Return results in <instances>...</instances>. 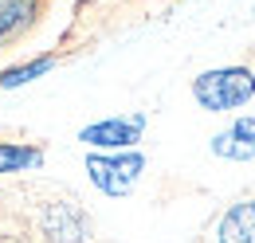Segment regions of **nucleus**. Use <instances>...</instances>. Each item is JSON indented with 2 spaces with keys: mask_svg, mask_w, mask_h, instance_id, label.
I'll return each mask as SVG.
<instances>
[{
  "mask_svg": "<svg viewBox=\"0 0 255 243\" xmlns=\"http://www.w3.org/2000/svg\"><path fill=\"white\" fill-rule=\"evenodd\" d=\"M192 98L208 114L240 110L255 98V71L252 67H212L192 79Z\"/></svg>",
  "mask_w": 255,
  "mask_h": 243,
  "instance_id": "obj_1",
  "label": "nucleus"
},
{
  "mask_svg": "<svg viewBox=\"0 0 255 243\" xmlns=\"http://www.w3.org/2000/svg\"><path fill=\"white\" fill-rule=\"evenodd\" d=\"M141 169H145V157L133 149H114V153H91L87 157V173L91 184L106 196H129L137 181H141Z\"/></svg>",
  "mask_w": 255,
  "mask_h": 243,
  "instance_id": "obj_2",
  "label": "nucleus"
},
{
  "mask_svg": "<svg viewBox=\"0 0 255 243\" xmlns=\"http://www.w3.org/2000/svg\"><path fill=\"white\" fill-rule=\"evenodd\" d=\"M145 133V114H126V118H102L95 125L79 129V141L91 149H133Z\"/></svg>",
  "mask_w": 255,
  "mask_h": 243,
  "instance_id": "obj_3",
  "label": "nucleus"
},
{
  "mask_svg": "<svg viewBox=\"0 0 255 243\" xmlns=\"http://www.w3.org/2000/svg\"><path fill=\"white\" fill-rule=\"evenodd\" d=\"M212 153L220 161H252L255 157V118H236L212 137Z\"/></svg>",
  "mask_w": 255,
  "mask_h": 243,
  "instance_id": "obj_4",
  "label": "nucleus"
},
{
  "mask_svg": "<svg viewBox=\"0 0 255 243\" xmlns=\"http://www.w3.org/2000/svg\"><path fill=\"white\" fill-rule=\"evenodd\" d=\"M216 243H255V196L232 204V208L220 216Z\"/></svg>",
  "mask_w": 255,
  "mask_h": 243,
  "instance_id": "obj_5",
  "label": "nucleus"
},
{
  "mask_svg": "<svg viewBox=\"0 0 255 243\" xmlns=\"http://www.w3.org/2000/svg\"><path fill=\"white\" fill-rule=\"evenodd\" d=\"M39 20V0H0V47L20 39Z\"/></svg>",
  "mask_w": 255,
  "mask_h": 243,
  "instance_id": "obj_6",
  "label": "nucleus"
},
{
  "mask_svg": "<svg viewBox=\"0 0 255 243\" xmlns=\"http://www.w3.org/2000/svg\"><path fill=\"white\" fill-rule=\"evenodd\" d=\"M43 165L39 145H16V141H0V173H28Z\"/></svg>",
  "mask_w": 255,
  "mask_h": 243,
  "instance_id": "obj_7",
  "label": "nucleus"
},
{
  "mask_svg": "<svg viewBox=\"0 0 255 243\" xmlns=\"http://www.w3.org/2000/svg\"><path fill=\"white\" fill-rule=\"evenodd\" d=\"M51 67H55V55H39V59H28V63H20V67H8V71L0 75V91L28 87V83H35V79H43Z\"/></svg>",
  "mask_w": 255,
  "mask_h": 243,
  "instance_id": "obj_8",
  "label": "nucleus"
},
{
  "mask_svg": "<svg viewBox=\"0 0 255 243\" xmlns=\"http://www.w3.org/2000/svg\"><path fill=\"white\" fill-rule=\"evenodd\" d=\"M252 16H255V8H252Z\"/></svg>",
  "mask_w": 255,
  "mask_h": 243,
  "instance_id": "obj_9",
  "label": "nucleus"
}]
</instances>
